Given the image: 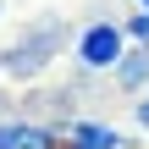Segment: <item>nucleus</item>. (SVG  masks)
I'll use <instances>...</instances> for the list:
<instances>
[{
    "label": "nucleus",
    "instance_id": "obj_9",
    "mask_svg": "<svg viewBox=\"0 0 149 149\" xmlns=\"http://www.w3.org/2000/svg\"><path fill=\"white\" fill-rule=\"evenodd\" d=\"M0 11H6V0H0Z\"/></svg>",
    "mask_w": 149,
    "mask_h": 149
},
{
    "label": "nucleus",
    "instance_id": "obj_5",
    "mask_svg": "<svg viewBox=\"0 0 149 149\" xmlns=\"http://www.w3.org/2000/svg\"><path fill=\"white\" fill-rule=\"evenodd\" d=\"M111 88H116L122 100L149 94V44H127V55H122L116 72H111Z\"/></svg>",
    "mask_w": 149,
    "mask_h": 149
},
{
    "label": "nucleus",
    "instance_id": "obj_8",
    "mask_svg": "<svg viewBox=\"0 0 149 149\" xmlns=\"http://www.w3.org/2000/svg\"><path fill=\"white\" fill-rule=\"evenodd\" d=\"M133 6H144V11H149V0H133Z\"/></svg>",
    "mask_w": 149,
    "mask_h": 149
},
{
    "label": "nucleus",
    "instance_id": "obj_1",
    "mask_svg": "<svg viewBox=\"0 0 149 149\" xmlns=\"http://www.w3.org/2000/svg\"><path fill=\"white\" fill-rule=\"evenodd\" d=\"M55 55H66V28H61V17H33V22H22V33L11 39V44H0V77L6 83H39L50 66H55Z\"/></svg>",
    "mask_w": 149,
    "mask_h": 149
},
{
    "label": "nucleus",
    "instance_id": "obj_4",
    "mask_svg": "<svg viewBox=\"0 0 149 149\" xmlns=\"http://www.w3.org/2000/svg\"><path fill=\"white\" fill-rule=\"evenodd\" d=\"M133 138L116 122H94V116H72L66 122V149H127Z\"/></svg>",
    "mask_w": 149,
    "mask_h": 149
},
{
    "label": "nucleus",
    "instance_id": "obj_7",
    "mask_svg": "<svg viewBox=\"0 0 149 149\" xmlns=\"http://www.w3.org/2000/svg\"><path fill=\"white\" fill-rule=\"evenodd\" d=\"M133 127L149 138V94H138V100H133Z\"/></svg>",
    "mask_w": 149,
    "mask_h": 149
},
{
    "label": "nucleus",
    "instance_id": "obj_3",
    "mask_svg": "<svg viewBox=\"0 0 149 149\" xmlns=\"http://www.w3.org/2000/svg\"><path fill=\"white\" fill-rule=\"evenodd\" d=\"M0 149H66V127L33 111H6L0 116Z\"/></svg>",
    "mask_w": 149,
    "mask_h": 149
},
{
    "label": "nucleus",
    "instance_id": "obj_6",
    "mask_svg": "<svg viewBox=\"0 0 149 149\" xmlns=\"http://www.w3.org/2000/svg\"><path fill=\"white\" fill-rule=\"evenodd\" d=\"M122 28H127L133 44H149V11H144V6H133V11L122 17Z\"/></svg>",
    "mask_w": 149,
    "mask_h": 149
},
{
    "label": "nucleus",
    "instance_id": "obj_2",
    "mask_svg": "<svg viewBox=\"0 0 149 149\" xmlns=\"http://www.w3.org/2000/svg\"><path fill=\"white\" fill-rule=\"evenodd\" d=\"M127 28H122V17H88L77 33H72V66L77 72H88V77H111L116 72V61L127 55Z\"/></svg>",
    "mask_w": 149,
    "mask_h": 149
}]
</instances>
